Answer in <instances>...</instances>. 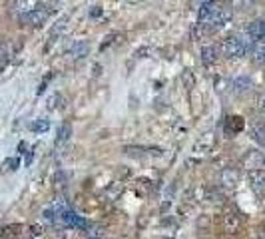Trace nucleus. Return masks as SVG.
<instances>
[{"mask_svg":"<svg viewBox=\"0 0 265 239\" xmlns=\"http://www.w3.org/2000/svg\"><path fill=\"white\" fill-rule=\"evenodd\" d=\"M245 52H247V46L241 36H227L221 42V54L225 58H241Z\"/></svg>","mask_w":265,"mask_h":239,"instance_id":"obj_1","label":"nucleus"},{"mask_svg":"<svg viewBox=\"0 0 265 239\" xmlns=\"http://www.w3.org/2000/svg\"><path fill=\"white\" fill-rule=\"evenodd\" d=\"M48 8H32L30 12H26V14L20 16V22L26 24V26H42L48 20Z\"/></svg>","mask_w":265,"mask_h":239,"instance_id":"obj_2","label":"nucleus"},{"mask_svg":"<svg viewBox=\"0 0 265 239\" xmlns=\"http://www.w3.org/2000/svg\"><path fill=\"white\" fill-rule=\"evenodd\" d=\"M241 225H243V215H241V212H238L235 207H233V210H227V212L223 214V229H225L227 233H238L241 229Z\"/></svg>","mask_w":265,"mask_h":239,"instance_id":"obj_3","label":"nucleus"},{"mask_svg":"<svg viewBox=\"0 0 265 239\" xmlns=\"http://www.w3.org/2000/svg\"><path fill=\"white\" fill-rule=\"evenodd\" d=\"M229 18H231V12L227 10V8H223V6H217L216 10L212 12V16L208 18V20H203V22H208L212 26V30L216 32L219 28H223L225 24L229 22Z\"/></svg>","mask_w":265,"mask_h":239,"instance_id":"obj_4","label":"nucleus"},{"mask_svg":"<svg viewBox=\"0 0 265 239\" xmlns=\"http://www.w3.org/2000/svg\"><path fill=\"white\" fill-rule=\"evenodd\" d=\"M219 182H221V186H223L225 190L238 188L241 182L240 169H238V167H225V169L221 171V175H219Z\"/></svg>","mask_w":265,"mask_h":239,"instance_id":"obj_5","label":"nucleus"},{"mask_svg":"<svg viewBox=\"0 0 265 239\" xmlns=\"http://www.w3.org/2000/svg\"><path fill=\"white\" fill-rule=\"evenodd\" d=\"M247 180H249L251 190L257 193H265V169H251Z\"/></svg>","mask_w":265,"mask_h":239,"instance_id":"obj_6","label":"nucleus"},{"mask_svg":"<svg viewBox=\"0 0 265 239\" xmlns=\"http://www.w3.org/2000/svg\"><path fill=\"white\" fill-rule=\"evenodd\" d=\"M251 86H253V82H251V78L247 74H240V76H235L231 80V92L233 94H245V92L251 90Z\"/></svg>","mask_w":265,"mask_h":239,"instance_id":"obj_7","label":"nucleus"},{"mask_svg":"<svg viewBox=\"0 0 265 239\" xmlns=\"http://www.w3.org/2000/svg\"><path fill=\"white\" fill-rule=\"evenodd\" d=\"M249 136L251 140L259 145H265V122L263 120H255L249 124Z\"/></svg>","mask_w":265,"mask_h":239,"instance_id":"obj_8","label":"nucleus"},{"mask_svg":"<svg viewBox=\"0 0 265 239\" xmlns=\"http://www.w3.org/2000/svg\"><path fill=\"white\" fill-rule=\"evenodd\" d=\"M214 143H216V140H214V134H205V136H201V138L195 142V145H193V152H195V154L205 156V154H210V152L214 150Z\"/></svg>","mask_w":265,"mask_h":239,"instance_id":"obj_9","label":"nucleus"},{"mask_svg":"<svg viewBox=\"0 0 265 239\" xmlns=\"http://www.w3.org/2000/svg\"><path fill=\"white\" fill-rule=\"evenodd\" d=\"M217 54H219V50H217V46H214V44H205V46H201V50H199L201 62H203V64H208V66L216 64L217 58H219Z\"/></svg>","mask_w":265,"mask_h":239,"instance_id":"obj_10","label":"nucleus"},{"mask_svg":"<svg viewBox=\"0 0 265 239\" xmlns=\"http://www.w3.org/2000/svg\"><path fill=\"white\" fill-rule=\"evenodd\" d=\"M88 52H90V44H88L86 40H80V42H74L72 46L68 48V56H70L72 60H80V58H84V56H88Z\"/></svg>","mask_w":265,"mask_h":239,"instance_id":"obj_11","label":"nucleus"},{"mask_svg":"<svg viewBox=\"0 0 265 239\" xmlns=\"http://www.w3.org/2000/svg\"><path fill=\"white\" fill-rule=\"evenodd\" d=\"M243 128H245V122H243L241 116H231V118H227V122H225V134L227 136L240 134V132H243Z\"/></svg>","mask_w":265,"mask_h":239,"instance_id":"obj_12","label":"nucleus"},{"mask_svg":"<svg viewBox=\"0 0 265 239\" xmlns=\"http://www.w3.org/2000/svg\"><path fill=\"white\" fill-rule=\"evenodd\" d=\"M70 136H72V126H70V124H62V126L58 128V136H56V145H60V143L68 142V140H70Z\"/></svg>","mask_w":265,"mask_h":239,"instance_id":"obj_13","label":"nucleus"},{"mask_svg":"<svg viewBox=\"0 0 265 239\" xmlns=\"http://www.w3.org/2000/svg\"><path fill=\"white\" fill-rule=\"evenodd\" d=\"M20 231H22V225H18V223H12V225H6L4 229H2V237L4 239H14L20 235Z\"/></svg>","mask_w":265,"mask_h":239,"instance_id":"obj_14","label":"nucleus"},{"mask_svg":"<svg viewBox=\"0 0 265 239\" xmlns=\"http://www.w3.org/2000/svg\"><path fill=\"white\" fill-rule=\"evenodd\" d=\"M251 54H253V60L257 64H265V42H257L251 50Z\"/></svg>","mask_w":265,"mask_h":239,"instance_id":"obj_15","label":"nucleus"},{"mask_svg":"<svg viewBox=\"0 0 265 239\" xmlns=\"http://www.w3.org/2000/svg\"><path fill=\"white\" fill-rule=\"evenodd\" d=\"M245 162L249 164V167H259L265 162V158L261 154H255V152H249V156L245 158Z\"/></svg>","mask_w":265,"mask_h":239,"instance_id":"obj_16","label":"nucleus"},{"mask_svg":"<svg viewBox=\"0 0 265 239\" xmlns=\"http://www.w3.org/2000/svg\"><path fill=\"white\" fill-rule=\"evenodd\" d=\"M104 227L102 225H90L88 227V231H86V237L88 239H102L104 237Z\"/></svg>","mask_w":265,"mask_h":239,"instance_id":"obj_17","label":"nucleus"},{"mask_svg":"<svg viewBox=\"0 0 265 239\" xmlns=\"http://www.w3.org/2000/svg\"><path fill=\"white\" fill-rule=\"evenodd\" d=\"M8 60H10V50H8L6 44H0V72L6 68Z\"/></svg>","mask_w":265,"mask_h":239,"instance_id":"obj_18","label":"nucleus"},{"mask_svg":"<svg viewBox=\"0 0 265 239\" xmlns=\"http://www.w3.org/2000/svg\"><path fill=\"white\" fill-rule=\"evenodd\" d=\"M50 128V122L48 120H36L32 124V132H46Z\"/></svg>","mask_w":265,"mask_h":239,"instance_id":"obj_19","label":"nucleus"},{"mask_svg":"<svg viewBox=\"0 0 265 239\" xmlns=\"http://www.w3.org/2000/svg\"><path fill=\"white\" fill-rule=\"evenodd\" d=\"M182 80H184V84H186V88H188V90H192V88H193V84H195V80H193L192 70H186V72H184V76H182Z\"/></svg>","mask_w":265,"mask_h":239,"instance_id":"obj_20","label":"nucleus"},{"mask_svg":"<svg viewBox=\"0 0 265 239\" xmlns=\"http://www.w3.org/2000/svg\"><path fill=\"white\" fill-rule=\"evenodd\" d=\"M257 239H265V221H261L259 225H257Z\"/></svg>","mask_w":265,"mask_h":239,"instance_id":"obj_21","label":"nucleus"},{"mask_svg":"<svg viewBox=\"0 0 265 239\" xmlns=\"http://www.w3.org/2000/svg\"><path fill=\"white\" fill-rule=\"evenodd\" d=\"M30 233H32V237H40V235H42L40 225H32V227H30Z\"/></svg>","mask_w":265,"mask_h":239,"instance_id":"obj_22","label":"nucleus"},{"mask_svg":"<svg viewBox=\"0 0 265 239\" xmlns=\"http://www.w3.org/2000/svg\"><path fill=\"white\" fill-rule=\"evenodd\" d=\"M100 14H102V6H92V8H90V16H92V18H98Z\"/></svg>","mask_w":265,"mask_h":239,"instance_id":"obj_23","label":"nucleus"},{"mask_svg":"<svg viewBox=\"0 0 265 239\" xmlns=\"http://www.w3.org/2000/svg\"><path fill=\"white\" fill-rule=\"evenodd\" d=\"M150 54V48H140V50H136V58H145Z\"/></svg>","mask_w":265,"mask_h":239,"instance_id":"obj_24","label":"nucleus"},{"mask_svg":"<svg viewBox=\"0 0 265 239\" xmlns=\"http://www.w3.org/2000/svg\"><path fill=\"white\" fill-rule=\"evenodd\" d=\"M259 112L265 116V96H261V100H259Z\"/></svg>","mask_w":265,"mask_h":239,"instance_id":"obj_25","label":"nucleus"},{"mask_svg":"<svg viewBox=\"0 0 265 239\" xmlns=\"http://www.w3.org/2000/svg\"><path fill=\"white\" fill-rule=\"evenodd\" d=\"M8 166H10V169H16V166H18V160H10V162H8Z\"/></svg>","mask_w":265,"mask_h":239,"instance_id":"obj_26","label":"nucleus"},{"mask_svg":"<svg viewBox=\"0 0 265 239\" xmlns=\"http://www.w3.org/2000/svg\"><path fill=\"white\" fill-rule=\"evenodd\" d=\"M201 239H208V237H201Z\"/></svg>","mask_w":265,"mask_h":239,"instance_id":"obj_27","label":"nucleus"}]
</instances>
